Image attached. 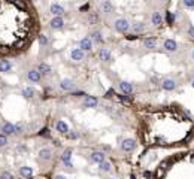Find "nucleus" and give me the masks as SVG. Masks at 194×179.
Masks as SVG:
<instances>
[{
    "instance_id": "nucleus-1",
    "label": "nucleus",
    "mask_w": 194,
    "mask_h": 179,
    "mask_svg": "<svg viewBox=\"0 0 194 179\" xmlns=\"http://www.w3.org/2000/svg\"><path fill=\"white\" fill-rule=\"evenodd\" d=\"M114 27H115L117 32H120V33H126V32H129V29H130V23H129L126 18H118V20H115Z\"/></svg>"
},
{
    "instance_id": "nucleus-2",
    "label": "nucleus",
    "mask_w": 194,
    "mask_h": 179,
    "mask_svg": "<svg viewBox=\"0 0 194 179\" xmlns=\"http://www.w3.org/2000/svg\"><path fill=\"white\" fill-rule=\"evenodd\" d=\"M27 79H29L32 84H37V82H40V79H42V73H40L37 69H30V70L27 72Z\"/></svg>"
},
{
    "instance_id": "nucleus-3",
    "label": "nucleus",
    "mask_w": 194,
    "mask_h": 179,
    "mask_svg": "<svg viewBox=\"0 0 194 179\" xmlns=\"http://www.w3.org/2000/svg\"><path fill=\"white\" fill-rule=\"evenodd\" d=\"M84 57H85V51L81 49V48H75V49H72V52H70V58H72L73 61H82Z\"/></svg>"
},
{
    "instance_id": "nucleus-4",
    "label": "nucleus",
    "mask_w": 194,
    "mask_h": 179,
    "mask_svg": "<svg viewBox=\"0 0 194 179\" xmlns=\"http://www.w3.org/2000/svg\"><path fill=\"white\" fill-rule=\"evenodd\" d=\"M134 148H136V142H134L133 139H126V140H123V143H121V149H123L124 152H132Z\"/></svg>"
},
{
    "instance_id": "nucleus-5",
    "label": "nucleus",
    "mask_w": 194,
    "mask_h": 179,
    "mask_svg": "<svg viewBox=\"0 0 194 179\" xmlns=\"http://www.w3.org/2000/svg\"><path fill=\"white\" fill-rule=\"evenodd\" d=\"M49 26H51V29H54V30L63 29V27H64V20H63V17H54V18L51 20Z\"/></svg>"
},
{
    "instance_id": "nucleus-6",
    "label": "nucleus",
    "mask_w": 194,
    "mask_h": 179,
    "mask_svg": "<svg viewBox=\"0 0 194 179\" xmlns=\"http://www.w3.org/2000/svg\"><path fill=\"white\" fill-rule=\"evenodd\" d=\"M2 133L9 136V134H15L17 133V125L15 124H11V123H5L2 125Z\"/></svg>"
},
{
    "instance_id": "nucleus-7",
    "label": "nucleus",
    "mask_w": 194,
    "mask_h": 179,
    "mask_svg": "<svg viewBox=\"0 0 194 179\" xmlns=\"http://www.w3.org/2000/svg\"><path fill=\"white\" fill-rule=\"evenodd\" d=\"M49 12H51L54 17H63V14H64V8H63L61 5H58V3H52L51 8H49Z\"/></svg>"
},
{
    "instance_id": "nucleus-8",
    "label": "nucleus",
    "mask_w": 194,
    "mask_h": 179,
    "mask_svg": "<svg viewBox=\"0 0 194 179\" xmlns=\"http://www.w3.org/2000/svg\"><path fill=\"white\" fill-rule=\"evenodd\" d=\"M52 158V151L48 149V148H43L39 151V160L40 161H49Z\"/></svg>"
},
{
    "instance_id": "nucleus-9",
    "label": "nucleus",
    "mask_w": 194,
    "mask_h": 179,
    "mask_svg": "<svg viewBox=\"0 0 194 179\" xmlns=\"http://www.w3.org/2000/svg\"><path fill=\"white\" fill-rule=\"evenodd\" d=\"M120 90H121L124 94H132L134 88H133V85H132L130 82H127V81H121V82H120Z\"/></svg>"
},
{
    "instance_id": "nucleus-10",
    "label": "nucleus",
    "mask_w": 194,
    "mask_h": 179,
    "mask_svg": "<svg viewBox=\"0 0 194 179\" xmlns=\"http://www.w3.org/2000/svg\"><path fill=\"white\" fill-rule=\"evenodd\" d=\"M97 103H99V100H97L96 97H93V96H87V97L84 99L82 106H84V108H96Z\"/></svg>"
},
{
    "instance_id": "nucleus-11",
    "label": "nucleus",
    "mask_w": 194,
    "mask_h": 179,
    "mask_svg": "<svg viewBox=\"0 0 194 179\" xmlns=\"http://www.w3.org/2000/svg\"><path fill=\"white\" fill-rule=\"evenodd\" d=\"M60 88L63 90V91H72V90L75 88V84L72 79H63L60 82Z\"/></svg>"
},
{
    "instance_id": "nucleus-12",
    "label": "nucleus",
    "mask_w": 194,
    "mask_h": 179,
    "mask_svg": "<svg viewBox=\"0 0 194 179\" xmlns=\"http://www.w3.org/2000/svg\"><path fill=\"white\" fill-rule=\"evenodd\" d=\"M79 48L84 49V51H91L93 49V40H91V37H84L79 42Z\"/></svg>"
},
{
    "instance_id": "nucleus-13",
    "label": "nucleus",
    "mask_w": 194,
    "mask_h": 179,
    "mask_svg": "<svg viewBox=\"0 0 194 179\" xmlns=\"http://www.w3.org/2000/svg\"><path fill=\"white\" fill-rule=\"evenodd\" d=\"M20 175L24 179H32L33 178V169L29 167V166H23V167H20Z\"/></svg>"
},
{
    "instance_id": "nucleus-14",
    "label": "nucleus",
    "mask_w": 194,
    "mask_h": 179,
    "mask_svg": "<svg viewBox=\"0 0 194 179\" xmlns=\"http://www.w3.org/2000/svg\"><path fill=\"white\" fill-rule=\"evenodd\" d=\"M161 87H163V90H166V91H173V90L176 88V82L173 79H164L161 82Z\"/></svg>"
},
{
    "instance_id": "nucleus-15",
    "label": "nucleus",
    "mask_w": 194,
    "mask_h": 179,
    "mask_svg": "<svg viewBox=\"0 0 194 179\" xmlns=\"http://www.w3.org/2000/svg\"><path fill=\"white\" fill-rule=\"evenodd\" d=\"M164 49L166 51H169V52H175L176 49H178V43L173 40V39H167V40H164Z\"/></svg>"
},
{
    "instance_id": "nucleus-16",
    "label": "nucleus",
    "mask_w": 194,
    "mask_h": 179,
    "mask_svg": "<svg viewBox=\"0 0 194 179\" xmlns=\"http://www.w3.org/2000/svg\"><path fill=\"white\" fill-rule=\"evenodd\" d=\"M91 160H93L94 163H97V164H100V163L105 161V154H103L102 151H94V152L91 154Z\"/></svg>"
},
{
    "instance_id": "nucleus-17",
    "label": "nucleus",
    "mask_w": 194,
    "mask_h": 179,
    "mask_svg": "<svg viewBox=\"0 0 194 179\" xmlns=\"http://www.w3.org/2000/svg\"><path fill=\"white\" fill-rule=\"evenodd\" d=\"M55 128H57V131L58 133H63V134H67L70 130H69V125L64 123V121H57V124H55Z\"/></svg>"
},
{
    "instance_id": "nucleus-18",
    "label": "nucleus",
    "mask_w": 194,
    "mask_h": 179,
    "mask_svg": "<svg viewBox=\"0 0 194 179\" xmlns=\"http://www.w3.org/2000/svg\"><path fill=\"white\" fill-rule=\"evenodd\" d=\"M12 69V63L9 60H0V72L2 73H8Z\"/></svg>"
},
{
    "instance_id": "nucleus-19",
    "label": "nucleus",
    "mask_w": 194,
    "mask_h": 179,
    "mask_svg": "<svg viewBox=\"0 0 194 179\" xmlns=\"http://www.w3.org/2000/svg\"><path fill=\"white\" fill-rule=\"evenodd\" d=\"M151 23H152V26H155V27L161 26V23H163L161 14H160V12H154V14L151 15Z\"/></svg>"
},
{
    "instance_id": "nucleus-20",
    "label": "nucleus",
    "mask_w": 194,
    "mask_h": 179,
    "mask_svg": "<svg viewBox=\"0 0 194 179\" xmlns=\"http://www.w3.org/2000/svg\"><path fill=\"white\" fill-rule=\"evenodd\" d=\"M102 11L105 14H112L114 12V5H112L111 0H105V2L102 3Z\"/></svg>"
},
{
    "instance_id": "nucleus-21",
    "label": "nucleus",
    "mask_w": 194,
    "mask_h": 179,
    "mask_svg": "<svg viewBox=\"0 0 194 179\" xmlns=\"http://www.w3.org/2000/svg\"><path fill=\"white\" fill-rule=\"evenodd\" d=\"M99 57H100L102 61H109V60H111V51H109L108 48H102V49L99 51Z\"/></svg>"
},
{
    "instance_id": "nucleus-22",
    "label": "nucleus",
    "mask_w": 194,
    "mask_h": 179,
    "mask_svg": "<svg viewBox=\"0 0 194 179\" xmlns=\"http://www.w3.org/2000/svg\"><path fill=\"white\" fill-rule=\"evenodd\" d=\"M37 70L42 73V76H48V75L51 73V66H48L46 63H40V64L37 66Z\"/></svg>"
},
{
    "instance_id": "nucleus-23",
    "label": "nucleus",
    "mask_w": 194,
    "mask_h": 179,
    "mask_svg": "<svg viewBox=\"0 0 194 179\" xmlns=\"http://www.w3.org/2000/svg\"><path fill=\"white\" fill-rule=\"evenodd\" d=\"M143 46L148 48V49H154V48L157 46V39H154V37H146V39L143 40Z\"/></svg>"
},
{
    "instance_id": "nucleus-24",
    "label": "nucleus",
    "mask_w": 194,
    "mask_h": 179,
    "mask_svg": "<svg viewBox=\"0 0 194 179\" xmlns=\"http://www.w3.org/2000/svg\"><path fill=\"white\" fill-rule=\"evenodd\" d=\"M21 94L26 97V99H33L35 97V90L32 88V87H26V88H23V91H21Z\"/></svg>"
},
{
    "instance_id": "nucleus-25",
    "label": "nucleus",
    "mask_w": 194,
    "mask_h": 179,
    "mask_svg": "<svg viewBox=\"0 0 194 179\" xmlns=\"http://www.w3.org/2000/svg\"><path fill=\"white\" fill-rule=\"evenodd\" d=\"M91 40H94L96 43H102V42H103L102 33H100V32H97V30L93 32V33H91Z\"/></svg>"
},
{
    "instance_id": "nucleus-26",
    "label": "nucleus",
    "mask_w": 194,
    "mask_h": 179,
    "mask_svg": "<svg viewBox=\"0 0 194 179\" xmlns=\"http://www.w3.org/2000/svg\"><path fill=\"white\" fill-rule=\"evenodd\" d=\"M70 160H72V149H66L61 155V161L64 164V163H70Z\"/></svg>"
},
{
    "instance_id": "nucleus-27",
    "label": "nucleus",
    "mask_w": 194,
    "mask_h": 179,
    "mask_svg": "<svg viewBox=\"0 0 194 179\" xmlns=\"http://www.w3.org/2000/svg\"><path fill=\"white\" fill-rule=\"evenodd\" d=\"M100 170L102 172H111L112 170V164H111V161H103V163H100Z\"/></svg>"
},
{
    "instance_id": "nucleus-28",
    "label": "nucleus",
    "mask_w": 194,
    "mask_h": 179,
    "mask_svg": "<svg viewBox=\"0 0 194 179\" xmlns=\"http://www.w3.org/2000/svg\"><path fill=\"white\" fill-rule=\"evenodd\" d=\"M132 29H133L134 33H142V32L145 30V26H143L142 23H134V24L132 26Z\"/></svg>"
},
{
    "instance_id": "nucleus-29",
    "label": "nucleus",
    "mask_w": 194,
    "mask_h": 179,
    "mask_svg": "<svg viewBox=\"0 0 194 179\" xmlns=\"http://www.w3.org/2000/svg\"><path fill=\"white\" fill-rule=\"evenodd\" d=\"M117 97H118V100H120L123 105H126V106L132 105V99H130V97H127V96H117Z\"/></svg>"
},
{
    "instance_id": "nucleus-30",
    "label": "nucleus",
    "mask_w": 194,
    "mask_h": 179,
    "mask_svg": "<svg viewBox=\"0 0 194 179\" xmlns=\"http://www.w3.org/2000/svg\"><path fill=\"white\" fill-rule=\"evenodd\" d=\"M0 179H14V175L9 172H2L0 173Z\"/></svg>"
},
{
    "instance_id": "nucleus-31",
    "label": "nucleus",
    "mask_w": 194,
    "mask_h": 179,
    "mask_svg": "<svg viewBox=\"0 0 194 179\" xmlns=\"http://www.w3.org/2000/svg\"><path fill=\"white\" fill-rule=\"evenodd\" d=\"M8 145V136L6 134H0V146H6Z\"/></svg>"
},
{
    "instance_id": "nucleus-32",
    "label": "nucleus",
    "mask_w": 194,
    "mask_h": 179,
    "mask_svg": "<svg viewBox=\"0 0 194 179\" xmlns=\"http://www.w3.org/2000/svg\"><path fill=\"white\" fill-rule=\"evenodd\" d=\"M166 21H167V24H173L175 23V17L172 15V12H166Z\"/></svg>"
},
{
    "instance_id": "nucleus-33",
    "label": "nucleus",
    "mask_w": 194,
    "mask_h": 179,
    "mask_svg": "<svg viewBox=\"0 0 194 179\" xmlns=\"http://www.w3.org/2000/svg\"><path fill=\"white\" fill-rule=\"evenodd\" d=\"M39 43H40L42 46L48 45V36H45V34H40V36H39Z\"/></svg>"
},
{
    "instance_id": "nucleus-34",
    "label": "nucleus",
    "mask_w": 194,
    "mask_h": 179,
    "mask_svg": "<svg viewBox=\"0 0 194 179\" xmlns=\"http://www.w3.org/2000/svg\"><path fill=\"white\" fill-rule=\"evenodd\" d=\"M185 8H194V0H182Z\"/></svg>"
},
{
    "instance_id": "nucleus-35",
    "label": "nucleus",
    "mask_w": 194,
    "mask_h": 179,
    "mask_svg": "<svg viewBox=\"0 0 194 179\" xmlns=\"http://www.w3.org/2000/svg\"><path fill=\"white\" fill-rule=\"evenodd\" d=\"M97 21H99V17H97L96 14H93V15L90 17V23H91V24H96Z\"/></svg>"
},
{
    "instance_id": "nucleus-36",
    "label": "nucleus",
    "mask_w": 194,
    "mask_h": 179,
    "mask_svg": "<svg viewBox=\"0 0 194 179\" xmlns=\"http://www.w3.org/2000/svg\"><path fill=\"white\" fill-rule=\"evenodd\" d=\"M24 131V125L23 124H17V133L15 134H20V133H23Z\"/></svg>"
},
{
    "instance_id": "nucleus-37",
    "label": "nucleus",
    "mask_w": 194,
    "mask_h": 179,
    "mask_svg": "<svg viewBox=\"0 0 194 179\" xmlns=\"http://www.w3.org/2000/svg\"><path fill=\"white\" fill-rule=\"evenodd\" d=\"M67 137L75 140V139H78V134H76V133H73V131H69V133H67Z\"/></svg>"
},
{
    "instance_id": "nucleus-38",
    "label": "nucleus",
    "mask_w": 194,
    "mask_h": 179,
    "mask_svg": "<svg viewBox=\"0 0 194 179\" xmlns=\"http://www.w3.org/2000/svg\"><path fill=\"white\" fill-rule=\"evenodd\" d=\"M0 54H2V55H6V54H9V49H8L6 46H2V48H0Z\"/></svg>"
},
{
    "instance_id": "nucleus-39",
    "label": "nucleus",
    "mask_w": 194,
    "mask_h": 179,
    "mask_svg": "<svg viewBox=\"0 0 194 179\" xmlns=\"http://www.w3.org/2000/svg\"><path fill=\"white\" fill-rule=\"evenodd\" d=\"M114 94H115V91H114V90H112V88L109 90V91H106V97H112Z\"/></svg>"
},
{
    "instance_id": "nucleus-40",
    "label": "nucleus",
    "mask_w": 194,
    "mask_h": 179,
    "mask_svg": "<svg viewBox=\"0 0 194 179\" xmlns=\"http://www.w3.org/2000/svg\"><path fill=\"white\" fill-rule=\"evenodd\" d=\"M188 34H190L191 37H194V27H190V29H188Z\"/></svg>"
},
{
    "instance_id": "nucleus-41",
    "label": "nucleus",
    "mask_w": 194,
    "mask_h": 179,
    "mask_svg": "<svg viewBox=\"0 0 194 179\" xmlns=\"http://www.w3.org/2000/svg\"><path fill=\"white\" fill-rule=\"evenodd\" d=\"M136 37H137L136 34H129V36H127V39H129V40H134Z\"/></svg>"
},
{
    "instance_id": "nucleus-42",
    "label": "nucleus",
    "mask_w": 194,
    "mask_h": 179,
    "mask_svg": "<svg viewBox=\"0 0 194 179\" xmlns=\"http://www.w3.org/2000/svg\"><path fill=\"white\" fill-rule=\"evenodd\" d=\"M18 151H20V152H23V151H26V146H23V145H20V146H18Z\"/></svg>"
},
{
    "instance_id": "nucleus-43",
    "label": "nucleus",
    "mask_w": 194,
    "mask_h": 179,
    "mask_svg": "<svg viewBox=\"0 0 194 179\" xmlns=\"http://www.w3.org/2000/svg\"><path fill=\"white\" fill-rule=\"evenodd\" d=\"M143 176H145V178H151V173H149V172H145Z\"/></svg>"
},
{
    "instance_id": "nucleus-44",
    "label": "nucleus",
    "mask_w": 194,
    "mask_h": 179,
    "mask_svg": "<svg viewBox=\"0 0 194 179\" xmlns=\"http://www.w3.org/2000/svg\"><path fill=\"white\" fill-rule=\"evenodd\" d=\"M87 9H88V5H85V6H82V8H81V11H87Z\"/></svg>"
},
{
    "instance_id": "nucleus-45",
    "label": "nucleus",
    "mask_w": 194,
    "mask_h": 179,
    "mask_svg": "<svg viewBox=\"0 0 194 179\" xmlns=\"http://www.w3.org/2000/svg\"><path fill=\"white\" fill-rule=\"evenodd\" d=\"M54 179H66V178H64V176H60V175H58V176H55Z\"/></svg>"
},
{
    "instance_id": "nucleus-46",
    "label": "nucleus",
    "mask_w": 194,
    "mask_h": 179,
    "mask_svg": "<svg viewBox=\"0 0 194 179\" xmlns=\"http://www.w3.org/2000/svg\"><path fill=\"white\" fill-rule=\"evenodd\" d=\"M6 2H9V3H12V2H17V0H6Z\"/></svg>"
},
{
    "instance_id": "nucleus-47",
    "label": "nucleus",
    "mask_w": 194,
    "mask_h": 179,
    "mask_svg": "<svg viewBox=\"0 0 194 179\" xmlns=\"http://www.w3.org/2000/svg\"><path fill=\"white\" fill-rule=\"evenodd\" d=\"M191 57H193V60H194V49H193V52H191Z\"/></svg>"
},
{
    "instance_id": "nucleus-48",
    "label": "nucleus",
    "mask_w": 194,
    "mask_h": 179,
    "mask_svg": "<svg viewBox=\"0 0 194 179\" xmlns=\"http://www.w3.org/2000/svg\"><path fill=\"white\" fill-rule=\"evenodd\" d=\"M193 87H194V81H193Z\"/></svg>"
},
{
    "instance_id": "nucleus-49",
    "label": "nucleus",
    "mask_w": 194,
    "mask_h": 179,
    "mask_svg": "<svg viewBox=\"0 0 194 179\" xmlns=\"http://www.w3.org/2000/svg\"><path fill=\"white\" fill-rule=\"evenodd\" d=\"M111 179H115V178H111Z\"/></svg>"
},
{
    "instance_id": "nucleus-50",
    "label": "nucleus",
    "mask_w": 194,
    "mask_h": 179,
    "mask_svg": "<svg viewBox=\"0 0 194 179\" xmlns=\"http://www.w3.org/2000/svg\"><path fill=\"white\" fill-rule=\"evenodd\" d=\"M0 128H2V125H0Z\"/></svg>"
}]
</instances>
